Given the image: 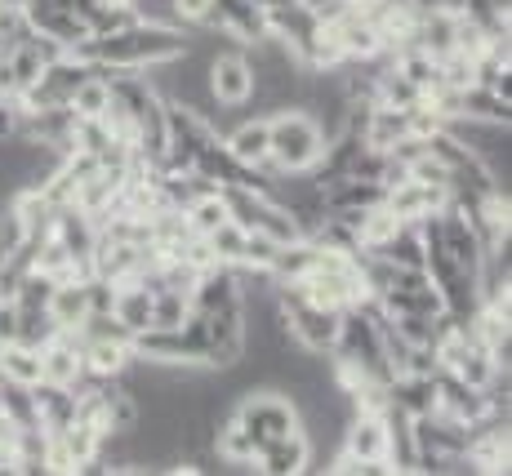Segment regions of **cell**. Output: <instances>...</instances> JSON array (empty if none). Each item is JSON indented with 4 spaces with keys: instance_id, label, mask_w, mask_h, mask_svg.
I'll use <instances>...</instances> for the list:
<instances>
[{
    "instance_id": "6da1fadb",
    "label": "cell",
    "mask_w": 512,
    "mask_h": 476,
    "mask_svg": "<svg viewBox=\"0 0 512 476\" xmlns=\"http://www.w3.org/2000/svg\"><path fill=\"white\" fill-rule=\"evenodd\" d=\"M187 49V27H170V23H147V18H134L130 27L107 36H90L67 54L85 58V63L103 67V72H143V67L170 63Z\"/></svg>"
},
{
    "instance_id": "7a4b0ae2",
    "label": "cell",
    "mask_w": 512,
    "mask_h": 476,
    "mask_svg": "<svg viewBox=\"0 0 512 476\" xmlns=\"http://www.w3.org/2000/svg\"><path fill=\"white\" fill-rule=\"evenodd\" d=\"M326 152V130L308 107H281L268 116V161L277 170H312Z\"/></svg>"
},
{
    "instance_id": "3957f363",
    "label": "cell",
    "mask_w": 512,
    "mask_h": 476,
    "mask_svg": "<svg viewBox=\"0 0 512 476\" xmlns=\"http://www.w3.org/2000/svg\"><path fill=\"white\" fill-rule=\"evenodd\" d=\"M339 450L348 454L352 463H361V476L392 472V463H388V423H383V414H348Z\"/></svg>"
},
{
    "instance_id": "277c9868",
    "label": "cell",
    "mask_w": 512,
    "mask_h": 476,
    "mask_svg": "<svg viewBox=\"0 0 512 476\" xmlns=\"http://www.w3.org/2000/svg\"><path fill=\"white\" fill-rule=\"evenodd\" d=\"M205 81H210V98L219 107H228V112H241V107H250V94H254L250 54H245L241 45L210 54V72H205Z\"/></svg>"
},
{
    "instance_id": "5b68a950",
    "label": "cell",
    "mask_w": 512,
    "mask_h": 476,
    "mask_svg": "<svg viewBox=\"0 0 512 476\" xmlns=\"http://www.w3.org/2000/svg\"><path fill=\"white\" fill-rule=\"evenodd\" d=\"M205 32H219L236 41L241 49L272 41V27H268V9L254 5V0H214L210 18H205Z\"/></svg>"
},
{
    "instance_id": "8992f818",
    "label": "cell",
    "mask_w": 512,
    "mask_h": 476,
    "mask_svg": "<svg viewBox=\"0 0 512 476\" xmlns=\"http://www.w3.org/2000/svg\"><path fill=\"white\" fill-rule=\"evenodd\" d=\"M27 23V32L36 36H49V41H58L63 49H76L81 41H90V23H85L76 9H63V5H49V0H27L23 14H18Z\"/></svg>"
},
{
    "instance_id": "52a82bcc",
    "label": "cell",
    "mask_w": 512,
    "mask_h": 476,
    "mask_svg": "<svg viewBox=\"0 0 512 476\" xmlns=\"http://www.w3.org/2000/svg\"><path fill=\"white\" fill-rule=\"evenodd\" d=\"M383 205H388L397 218H406V223H419V218L446 210V205H450V187L446 183H419V178H406V183L388 187Z\"/></svg>"
},
{
    "instance_id": "ba28073f",
    "label": "cell",
    "mask_w": 512,
    "mask_h": 476,
    "mask_svg": "<svg viewBox=\"0 0 512 476\" xmlns=\"http://www.w3.org/2000/svg\"><path fill=\"white\" fill-rule=\"evenodd\" d=\"M259 472H272V476H294V472H308L312 468V445L308 436L299 432H285L277 441H263L259 450V463H254Z\"/></svg>"
},
{
    "instance_id": "9c48e42d",
    "label": "cell",
    "mask_w": 512,
    "mask_h": 476,
    "mask_svg": "<svg viewBox=\"0 0 512 476\" xmlns=\"http://www.w3.org/2000/svg\"><path fill=\"white\" fill-rule=\"evenodd\" d=\"M223 147H228L241 165L263 174V165H268V116H250V121L223 130Z\"/></svg>"
},
{
    "instance_id": "30bf717a",
    "label": "cell",
    "mask_w": 512,
    "mask_h": 476,
    "mask_svg": "<svg viewBox=\"0 0 512 476\" xmlns=\"http://www.w3.org/2000/svg\"><path fill=\"white\" fill-rule=\"evenodd\" d=\"M45 312L58 330H81V321L90 316V290H85L81 276H72V281H54Z\"/></svg>"
},
{
    "instance_id": "8fae6325",
    "label": "cell",
    "mask_w": 512,
    "mask_h": 476,
    "mask_svg": "<svg viewBox=\"0 0 512 476\" xmlns=\"http://www.w3.org/2000/svg\"><path fill=\"white\" fill-rule=\"evenodd\" d=\"M85 370L98 379H121L125 365L134 361V339H81Z\"/></svg>"
},
{
    "instance_id": "7c38bea8",
    "label": "cell",
    "mask_w": 512,
    "mask_h": 476,
    "mask_svg": "<svg viewBox=\"0 0 512 476\" xmlns=\"http://www.w3.org/2000/svg\"><path fill=\"white\" fill-rule=\"evenodd\" d=\"M112 316L130 334H143L147 325H152V290H147L143 281H121L112 294Z\"/></svg>"
},
{
    "instance_id": "4fadbf2b",
    "label": "cell",
    "mask_w": 512,
    "mask_h": 476,
    "mask_svg": "<svg viewBox=\"0 0 512 476\" xmlns=\"http://www.w3.org/2000/svg\"><path fill=\"white\" fill-rule=\"evenodd\" d=\"M0 383L36 388V383H41V347H27V343L0 347Z\"/></svg>"
},
{
    "instance_id": "5bb4252c",
    "label": "cell",
    "mask_w": 512,
    "mask_h": 476,
    "mask_svg": "<svg viewBox=\"0 0 512 476\" xmlns=\"http://www.w3.org/2000/svg\"><path fill=\"white\" fill-rule=\"evenodd\" d=\"M455 116H477V121H512V98L495 94L490 85H464V89H459Z\"/></svg>"
},
{
    "instance_id": "9a60e30c",
    "label": "cell",
    "mask_w": 512,
    "mask_h": 476,
    "mask_svg": "<svg viewBox=\"0 0 512 476\" xmlns=\"http://www.w3.org/2000/svg\"><path fill=\"white\" fill-rule=\"evenodd\" d=\"M0 410H5V423L14 432L23 428H41V410H36V392L18 388V383H0Z\"/></svg>"
},
{
    "instance_id": "2e32d148",
    "label": "cell",
    "mask_w": 512,
    "mask_h": 476,
    "mask_svg": "<svg viewBox=\"0 0 512 476\" xmlns=\"http://www.w3.org/2000/svg\"><path fill=\"white\" fill-rule=\"evenodd\" d=\"M374 259L392 263V267H423V241H419V227L415 223H401L397 236H388V241L379 245V250H370Z\"/></svg>"
},
{
    "instance_id": "e0dca14e",
    "label": "cell",
    "mask_w": 512,
    "mask_h": 476,
    "mask_svg": "<svg viewBox=\"0 0 512 476\" xmlns=\"http://www.w3.org/2000/svg\"><path fill=\"white\" fill-rule=\"evenodd\" d=\"M187 316H192V299L183 290H170V285L152 290V325L147 330H179L187 325Z\"/></svg>"
},
{
    "instance_id": "ac0fdd59",
    "label": "cell",
    "mask_w": 512,
    "mask_h": 476,
    "mask_svg": "<svg viewBox=\"0 0 512 476\" xmlns=\"http://www.w3.org/2000/svg\"><path fill=\"white\" fill-rule=\"evenodd\" d=\"M107 103H112V85H107V76L98 72V67L72 89V98H67V107H72L76 116H103Z\"/></svg>"
},
{
    "instance_id": "d6986e66",
    "label": "cell",
    "mask_w": 512,
    "mask_h": 476,
    "mask_svg": "<svg viewBox=\"0 0 512 476\" xmlns=\"http://www.w3.org/2000/svg\"><path fill=\"white\" fill-rule=\"evenodd\" d=\"M187 218V227H192V236H210L219 223H228V201H223V192H205V196H196L192 205L183 210Z\"/></svg>"
},
{
    "instance_id": "ffe728a7",
    "label": "cell",
    "mask_w": 512,
    "mask_h": 476,
    "mask_svg": "<svg viewBox=\"0 0 512 476\" xmlns=\"http://www.w3.org/2000/svg\"><path fill=\"white\" fill-rule=\"evenodd\" d=\"M201 241L210 245L214 263H228V267H236V263H241V254H245V227H236L232 218H228V223H219L210 236H201Z\"/></svg>"
},
{
    "instance_id": "44dd1931",
    "label": "cell",
    "mask_w": 512,
    "mask_h": 476,
    "mask_svg": "<svg viewBox=\"0 0 512 476\" xmlns=\"http://www.w3.org/2000/svg\"><path fill=\"white\" fill-rule=\"evenodd\" d=\"M214 0H174V23L179 27H205Z\"/></svg>"
},
{
    "instance_id": "7402d4cb",
    "label": "cell",
    "mask_w": 512,
    "mask_h": 476,
    "mask_svg": "<svg viewBox=\"0 0 512 476\" xmlns=\"http://www.w3.org/2000/svg\"><path fill=\"white\" fill-rule=\"evenodd\" d=\"M18 121H23V107H18V98H0V143L18 134Z\"/></svg>"
},
{
    "instance_id": "603a6c76",
    "label": "cell",
    "mask_w": 512,
    "mask_h": 476,
    "mask_svg": "<svg viewBox=\"0 0 512 476\" xmlns=\"http://www.w3.org/2000/svg\"><path fill=\"white\" fill-rule=\"evenodd\" d=\"M18 339V303L14 299H0V347Z\"/></svg>"
},
{
    "instance_id": "cb8c5ba5",
    "label": "cell",
    "mask_w": 512,
    "mask_h": 476,
    "mask_svg": "<svg viewBox=\"0 0 512 476\" xmlns=\"http://www.w3.org/2000/svg\"><path fill=\"white\" fill-rule=\"evenodd\" d=\"M23 5H27V0H0V14L14 18V14H23Z\"/></svg>"
},
{
    "instance_id": "d4e9b609",
    "label": "cell",
    "mask_w": 512,
    "mask_h": 476,
    "mask_svg": "<svg viewBox=\"0 0 512 476\" xmlns=\"http://www.w3.org/2000/svg\"><path fill=\"white\" fill-rule=\"evenodd\" d=\"M112 5H134V0H112Z\"/></svg>"
}]
</instances>
